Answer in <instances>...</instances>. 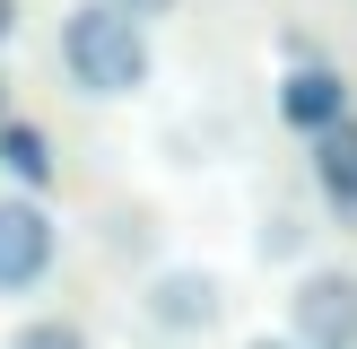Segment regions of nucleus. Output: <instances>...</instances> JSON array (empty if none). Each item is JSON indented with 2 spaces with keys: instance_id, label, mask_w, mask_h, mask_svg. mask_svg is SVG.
<instances>
[{
  "instance_id": "nucleus-1",
  "label": "nucleus",
  "mask_w": 357,
  "mask_h": 349,
  "mask_svg": "<svg viewBox=\"0 0 357 349\" xmlns=\"http://www.w3.org/2000/svg\"><path fill=\"white\" fill-rule=\"evenodd\" d=\"M52 61H61V79L79 87L87 105H122V96H139V87L157 79L149 17L114 9V0H79V9H61V27H52Z\"/></svg>"
},
{
  "instance_id": "nucleus-2",
  "label": "nucleus",
  "mask_w": 357,
  "mask_h": 349,
  "mask_svg": "<svg viewBox=\"0 0 357 349\" xmlns=\"http://www.w3.org/2000/svg\"><path fill=\"white\" fill-rule=\"evenodd\" d=\"M61 271V218L44 209V192H0V297H35Z\"/></svg>"
},
{
  "instance_id": "nucleus-3",
  "label": "nucleus",
  "mask_w": 357,
  "mask_h": 349,
  "mask_svg": "<svg viewBox=\"0 0 357 349\" xmlns=\"http://www.w3.org/2000/svg\"><path fill=\"white\" fill-rule=\"evenodd\" d=\"M139 314H149V332H166V341H201V332L227 323V279L209 271V262H166V271H149V288H139Z\"/></svg>"
},
{
  "instance_id": "nucleus-4",
  "label": "nucleus",
  "mask_w": 357,
  "mask_h": 349,
  "mask_svg": "<svg viewBox=\"0 0 357 349\" xmlns=\"http://www.w3.org/2000/svg\"><path fill=\"white\" fill-rule=\"evenodd\" d=\"M288 332L305 349H357V271L323 262L288 288Z\"/></svg>"
},
{
  "instance_id": "nucleus-5",
  "label": "nucleus",
  "mask_w": 357,
  "mask_h": 349,
  "mask_svg": "<svg viewBox=\"0 0 357 349\" xmlns=\"http://www.w3.org/2000/svg\"><path fill=\"white\" fill-rule=\"evenodd\" d=\"M279 122L288 131H331V122H349V79L331 61H314V52H296L288 61V79H279Z\"/></svg>"
},
{
  "instance_id": "nucleus-6",
  "label": "nucleus",
  "mask_w": 357,
  "mask_h": 349,
  "mask_svg": "<svg viewBox=\"0 0 357 349\" xmlns=\"http://www.w3.org/2000/svg\"><path fill=\"white\" fill-rule=\"evenodd\" d=\"M305 166H314V192H323V209H331L340 227H357V114L305 140Z\"/></svg>"
},
{
  "instance_id": "nucleus-7",
  "label": "nucleus",
  "mask_w": 357,
  "mask_h": 349,
  "mask_svg": "<svg viewBox=\"0 0 357 349\" xmlns=\"http://www.w3.org/2000/svg\"><path fill=\"white\" fill-rule=\"evenodd\" d=\"M0 174H9L17 192H52V174H61V157H52V131L44 122H0Z\"/></svg>"
},
{
  "instance_id": "nucleus-8",
  "label": "nucleus",
  "mask_w": 357,
  "mask_h": 349,
  "mask_svg": "<svg viewBox=\"0 0 357 349\" xmlns=\"http://www.w3.org/2000/svg\"><path fill=\"white\" fill-rule=\"evenodd\" d=\"M9 349H96V341H87L79 314H26V323L9 332Z\"/></svg>"
},
{
  "instance_id": "nucleus-9",
  "label": "nucleus",
  "mask_w": 357,
  "mask_h": 349,
  "mask_svg": "<svg viewBox=\"0 0 357 349\" xmlns=\"http://www.w3.org/2000/svg\"><path fill=\"white\" fill-rule=\"evenodd\" d=\"M296 227H305V218L271 209V218H261V253H271V262H288V253H296Z\"/></svg>"
},
{
  "instance_id": "nucleus-10",
  "label": "nucleus",
  "mask_w": 357,
  "mask_h": 349,
  "mask_svg": "<svg viewBox=\"0 0 357 349\" xmlns=\"http://www.w3.org/2000/svg\"><path fill=\"white\" fill-rule=\"evenodd\" d=\"M114 9H131V17H166L174 0H114Z\"/></svg>"
},
{
  "instance_id": "nucleus-11",
  "label": "nucleus",
  "mask_w": 357,
  "mask_h": 349,
  "mask_svg": "<svg viewBox=\"0 0 357 349\" xmlns=\"http://www.w3.org/2000/svg\"><path fill=\"white\" fill-rule=\"evenodd\" d=\"M244 349H305L296 332H261V341H244Z\"/></svg>"
},
{
  "instance_id": "nucleus-12",
  "label": "nucleus",
  "mask_w": 357,
  "mask_h": 349,
  "mask_svg": "<svg viewBox=\"0 0 357 349\" xmlns=\"http://www.w3.org/2000/svg\"><path fill=\"white\" fill-rule=\"evenodd\" d=\"M17 17H26V9H17V0H0V44L17 35Z\"/></svg>"
},
{
  "instance_id": "nucleus-13",
  "label": "nucleus",
  "mask_w": 357,
  "mask_h": 349,
  "mask_svg": "<svg viewBox=\"0 0 357 349\" xmlns=\"http://www.w3.org/2000/svg\"><path fill=\"white\" fill-rule=\"evenodd\" d=\"M0 122H9V79H0Z\"/></svg>"
}]
</instances>
